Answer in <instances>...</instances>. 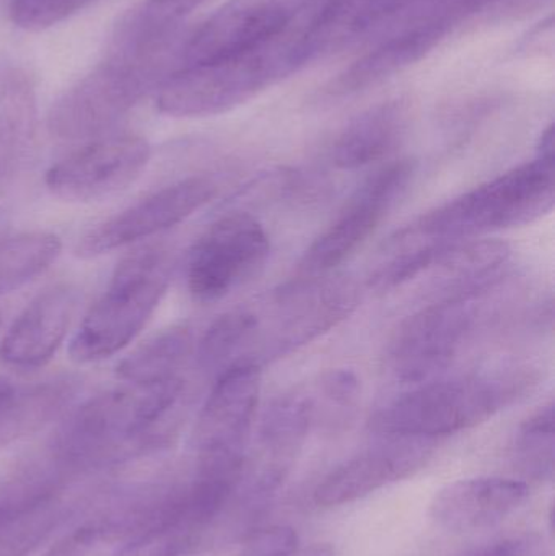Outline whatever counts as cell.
I'll return each mask as SVG.
<instances>
[{
  "label": "cell",
  "mask_w": 555,
  "mask_h": 556,
  "mask_svg": "<svg viewBox=\"0 0 555 556\" xmlns=\"http://www.w3.org/2000/svg\"><path fill=\"white\" fill-rule=\"evenodd\" d=\"M181 376L126 382L81 405L59 430L51 456L65 472L110 466L165 444L178 428Z\"/></svg>",
  "instance_id": "1"
},
{
  "label": "cell",
  "mask_w": 555,
  "mask_h": 556,
  "mask_svg": "<svg viewBox=\"0 0 555 556\" xmlns=\"http://www.w3.org/2000/svg\"><path fill=\"white\" fill-rule=\"evenodd\" d=\"M537 382L534 369L524 365L440 376L381 405L368 427L377 437L436 441L484 424L527 397Z\"/></svg>",
  "instance_id": "2"
},
{
  "label": "cell",
  "mask_w": 555,
  "mask_h": 556,
  "mask_svg": "<svg viewBox=\"0 0 555 556\" xmlns=\"http://www.w3.org/2000/svg\"><path fill=\"white\" fill-rule=\"evenodd\" d=\"M554 162L534 159L427 212L393 235L414 247L446 248L524 227L554 207Z\"/></svg>",
  "instance_id": "3"
},
{
  "label": "cell",
  "mask_w": 555,
  "mask_h": 556,
  "mask_svg": "<svg viewBox=\"0 0 555 556\" xmlns=\"http://www.w3.org/2000/svg\"><path fill=\"white\" fill-rule=\"evenodd\" d=\"M302 20L263 45L181 65L160 85L156 108L179 119L227 113L303 67Z\"/></svg>",
  "instance_id": "4"
},
{
  "label": "cell",
  "mask_w": 555,
  "mask_h": 556,
  "mask_svg": "<svg viewBox=\"0 0 555 556\" xmlns=\"http://www.w3.org/2000/svg\"><path fill=\"white\" fill-rule=\"evenodd\" d=\"M176 39L137 51H110L106 61L65 91L48 116V129L59 140L97 139L116 126L169 74Z\"/></svg>",
  "instance_id": "5"
},
{
  "label": "cell",
  "mask_w": 555,
  "mask_h": 556,
  "mask_svg": "<svg viewBox=\"0 0 555 556\" xmlns=\"http://www.w3.org/2000/svg\"><path fill=\"white\" fill-rule=\"evenodd\" d=\"M361 301L357 283L348 276L293 277L263 303L248 306L251 324L240 363L282 358L348 319Z\"/></svg>",
  "instance_id": "6"
},
{
  "label": "cell",
  "mask_w": 555,
  "mask_h": 556,
  "mask_svg": "<svg viewBox=\"0 0 555 556\" xmlns=\"http://www.w3.org/2000/svg\"><path fill=\"white\" fill-rule=\"evenodd\" d=\"M173 266L172 253L163 247H146L124 257L72 337V359L101 362L129 345L165 296Z\"/></svg>",
  "instance_id": "7"
},
{
  "label": "cell",
  "mask_w": 555,
  "mask_h": 556,
  "mask_svg": "<svg viewBox=\"0 0 555 556\" xmlns=\"http://www.w3.org/2000/svg\"><path fill=\"white\" fill-rule=\"evenodd\" d=\"M260 394L261 366L235 363L217 376L195 424V469L241 476Z\"/></svg>",
  "instance_id": "8"
},
{
  "label": "cell",
  "mask_w": 555,
  "mask_h": 556,
  "mask_svg": "<svg viewBox=\"0 0 555 556\" xmlns=\"http://www.w3.org/2000/svg\"><path fill=\"white\" fill-rule=\"evenodd\" d=\"M484 296L430 301L407 317L388 350L391 375L409 386L443 376L475 330Z\"/></svg>",
  "instance_id": "9"
},
{
  "label": "cell",
  "mask_w": 555,
  "mask_h": 556,
  "mask_svg": "<svg viewBox=\"0 0 555 556\" xmlns=\"http://www.w3.org/2000/svg\"><path fill=\"white\" fill-rule=\"evenodd\" d=\"M270 254L269 235L247 212H230L212 224L189 251L186 283L201 303H214L253 280Z\"/></svg>",
  "instance_id": "10"
},
{
  "label": "cell",
  "mask_w": 555,
  "mask_h": 556,
  "mask_svg": "<svg viewBox=\"0 0 555 556\" xmlns=\"http://www.w3.org/2000/svg\"><path fill=\"white\" fill-rule=\"evenodd\" d=\"M315 418V404L306 392L280 395L266 408L234 495L248 515H260L273 502L289 477Z\"/></svg>",
  "instance_id": "11"
},
{
  "label": "cell",
  "mask_w": 555,
  "mask_h": 556,
  "mask_svg": "<svg viewBox=\"0 0 555 556\" xmlns=\"http://www.w3.org/2000/svg\"><path fill=\"white\" fill-rule=\"evenodd\" d=\"M416 176L414 160H396L371 175L349 199L331 227L303 254L295 277L335 273L377 230L401 201Z\"/></svg>",
  "instance_id": "12"
},
{
  "label": "cell",
  "mask_w": 555,
  "mask_h": 556,
  "mask_svg": "<svg viewBox=\"0 0 555 556\" xmlns=\"http://www.w3.org/2000/svg\"><path fill=\"white\" fill-rule=\"evenodd\" d=\"M218 186L205 176H192L150 192L84 235L75 247L81 260H93L155 237L182 224L217 194Z\"/></svg>",
  "instance_id": "13"
},
{
  "label": "cell",
  "mask_w": 555,
  "mask_h": 556,
  "mask_svg": "<svg viewBox=\"0 0 555 556\" xmlns=\"http://www.w3.org/2000/svg\"><path fill=\"white\" fill-rule=\"evenodd\" d=\"M149 142L136 134L91 140L46 172L54 198L65 202L101 201L129 188L150 162Z\"/></svg>",
  "instance_id": "14"
},
{
  "label": "cell",
  "mask_w": 555,
  "mask_h": 556,
  "mask_svg": "<svg viewBox=\"0 0 555 556\" xmlns=\"http://www.w3.org/2000/svg\"><path fill=\"white\" fill-rule=\"evenodd\" d=\"M323 0H228L182 46V65L212 61L282 35Z\"/></svg>",
  "instance_id": "15"
},
{
  "label": "cell",
  "mask_w": 555,
  "mask_h": 556,
  "mask_svg": "<svg viewBox=\"0 0 555 556\" xmlns=\"http://www.w3.org/2000/svg\"><path fill=\"white\" fill-rule=\"evenodd\" d=\"M429 0H323L303 20L302 64L378 41L409 20Z\"/></svg>",
  "instance_id": "16"
},
{
  "label": "cell",
  "mask_w": 555,
  "mask_h": 556,
  "mask_svg": "<svg viewBox=\"0 0 555 556\" xmlns=\"http://www.w3.org/2000/svg\"><path fill=\"white\" fill-rule=\"evenodd\" d=\"M433 447V441L420 438L378 437L377 443L336 467L319 483L315 502L319 506L345 505L407 479L429 463Z\"/></svg>",
  "instance_id": "17"
},
{
  "label": "cell",
  "mask_w": 555,
  "mask_h": 556,
  "mask_svg": "<svg viewBox=\"0 0 555 556\" xmlns=\"http://www.w3.org/2000/svg\"><path fill=\"white\" fill-rule=\"evenodd\" d=\"M77 307V290L58 283L33 298L0 343V362L18 371H31L51 362L67 336Z\"/></svg>",
  "instance_id": "18"
},
{
  "label": "cell",
  "mask_w": 555,
  "mask_h": 556,
  "mask_svg": "<svg viewBox=\"0 0 555 556\" xmlns=\"http://www.w3.org/2000/svg\"><path fill=\"white\" fill-rule=\"evenodd\" d=\"M530 496L527 483L504 477L458 480L440 490L430 516L446 531H484L514 515Z\"/></svg>",
  "instance_id": "19"
},
{
  "label": "cell",
  "mask_w": 555,
  "mask_h": 556,
  "mask_svg": "<svg viewBox=\"0 0 555 556\" xmlns=\"http://www.w3.org/2000/svg\"><path fill=\"white\" fill-rule=\"evenodd\" d=\"M452 29L442 25L413 26L371 42L370 51L352 62L326 88L332 98L351 97L383 84L388 78L429 55Z\"/></svg>",
  "instance_id": "20"
},
{
  "label": "cell",
  "mask_w": 555,
  "mask_h": 556,
  "mask_svg": "<svg viewBox=\"0 0 555 556\" xmlns=\"http://www.w3.org/2000/svg\"><path fill=\"white\" fill-rule=\"evenodd\" d=\"M165 489L85 522L45 556H123L162 518Z\"/></svg>",
  "instance_id": "21"
},
{
  "label": "cell",
  "mask_w": 555,
  "mask_h": 556,
  "mask_svg": "<svg viewBox=\"0 0 555 556\" xmlns=\"http://www.w3.org/2000/svg\"><path fill=\"white\" fill-rule=\"evenodd\" d=\"M411 104L404 98L383 101L355 116L332 143V163L338 168H364L398 149L406 136Z\"/></svg>",
  "instance_id": "22"
},
{
  "label": "cell",
  "mask_w": 555,
  "mask_h": 556,
  "mask_svg": "<svg viewBox=\"0 0 555 556\" xmlns=\"http://www.w3.org/2000/svg\"><path fill=\"white\" fill-rule=\"evenodd\" d=\"M38 119L36 88L20 68H0V182L25 159Z\"/></svg>",
  "instance_id": "23"
},
{
  "label": "cell",
  "mask_w": 555,
  "mask_h": 556,
  "mask_svg": "<svg viewBox=\"0 0 555 556\" xmlns=\"http://www.w3.org/2000/svg\"><path fill=\"white\" fill-rule=\"evenodd\" d=\"M77 389V382L72 379H54L26 389H13L0 404V446L48 424L71 404Z\"/></svg>",
  "instance_id": "24"
},
{
  "label": "cell",
  "mask_w": 555,
  "mask_h": 556,
  "mask_svg": "<svg viewBox=\"0 0 555 556\" xmlns=\"http://www.w3.org/2000/svg\"><path fill=\"white\" fill-rule=\"evenodd\" d=\"M207 0H143L117 25L111 51H136L173 41L181 23Z\"/></svg>",
  "instance_id": "25"
},
{
  "label": "cell",
  "mask_w": 555,
  "mask_h": 556,
  "mask_svg": "<svg viewBox=\"0 0 555 556\" xmlns=\"http://www.w3.org/2000/svg\"><path fill=\"white\" fill-rule=\"evenodd\" d=\"M61 254V240L46 231L0 235V296L41 276Z\"/></svg>",
  "instance_id": "26"
},
{
  "label": "cell",
  "mask_w": 555,
  "mask_h": 556,
  "mask_svg": "<svg viewBox=\"0 0 555 556\" xmlns=\"http://www.w3.org/2000/svg\"><path fill=\"white\" fill-rule=\"evenodd\" d=\"M65 473L51 456L49 463L25 467L0 482V528L55 502Z\"/></svg>",
  "instance_id": "27"
},
{
  "label": "cell",
  "mask_w": 555,
  "mask_h": 556,
  "mask_svg": "<svg viewBox=\"0 0 555 556\" xmlns=\"http://www.w3.org/2000/svg\"><path fill=\"white\" fill-rule=\"evenodd\" d=\"M192 353V333L188 327L163 330L130 353L117 376L126 382H152L175 378Z\"/></svg>",
  "instance_id": "28"
},
{
  "label": "cell",
  "mask_w": 555,
  "mask_h": 556,
  "mask_svg": "<svg viewBox=\"0 0 555 556\" xmlns=\"http://www.w3.org/2000/svg\"><path fill=\"white\" fill-rule=\"evenodd\" d=\"M202 532L189 516L178 490L160 521L143 532L123 556H186L198 544Z\"/></svg>",
  "instance_id": "29"
},
{
  "label": "cell",
  "mask_w": 555,
  "mask_h": 556,
  "mask_svg": "<svg viewBox=\"0 0 555 556\" xmlns=\"http://www.w3.org/2000/svg\"><path fill=\"white\" fill-rule=\"evenodd\" d=\"M514 464L525 477L551 482L554 477V405L541 407L518 430Z\"/></svg>",
  "instance_id": "30"
},
{
  "label": "cell",
  "mask_w": 555,
  "mask_h": 556,
  "mask_svg": "<svg viewBox=\"0 0 555 556\" xmlns=\"http://www.w3.org/2000/svg\"><path fill=\"white\" fill-rule=\"evenodd\" d=\"M61 518L58 500H55L26 518L13 525L3 526L0 528V556L28 555L48 538L49 532L55 528Z\"/></svg>",
  "instance_id": "31"
},
{
  "label": "cell",
  "mask_w": 555,
  "mask_h": 556,
  "mask_svg": "<svg viewBox=\"0 0 555 556\" xmlns=\"http://www.w3.org/2000/svg\"><path fill=\"white\" fill-rule=\"evenodd\" d=\"M93 0H10L9 15L16 28L42 31L71 18Z\"/></svg>",
  "instance_id": "32"
},
{
  "label": "cell",
  "mask_w": 555,
  "mask_h": 556,
  "mask_svg": "<svg viewBox=\"0 0 555 556\" xmlns=\"http://www.w3.org/2000/svg\"><path fill=\"white\" fill-rule=\"evenodd\" d=\"M299 547V538L292 528L273 526L253 532L244 542L241 556H282Z\"/></svg>",
  "instance_id": "33"
},
{
  "label": "cell",
  "mask_w": 555,
  "mask_h": 556,
  "mask_svg": "<svg viewBox=\"0 0 555 556\" xmlns=\"http://www.w3.org/2000/svg\"><path fill=\"white\" fill-rule=\"evenodd\" d=\"M541 542L534 535H512L472 548L462 556H540Z\"/></svg>",
  "instance_id": "34"
},
{
  "label": "cell",
  "mask_w": 555,
  "mask_h": 556,
  "mask_svg": "<svg viewBox=\"0 0 555 556\" xmlns=\"http://www.w3.org/2000/svg\"><path fill=\"white\" fill-rule=\"evenodd\" d=\"M520 52L528 58H544L553 55L554 52V22L553 16H547L543 22L538 23L520 42Z\"/></svg>",
  "instance_id": "35"
},
{
  "label": "cell",
  "mask_w": 555,
  "mask_h": 556,
  "mask_svg": "<svg viewBox=\"0 0 555 556\" xmlns=\"http://www.w3.org/2000/svg\"><path fill=\"white\" fill-rule=\"evenodd\" d=\"M282 556H335L331 545L328 544H315L310 547L299 548L289 552V554Z\"/></svg>",
  "instance_id": "36"
},
{
  "label": "cell",
  "mask_w": 555,
  "mask_h": 556,
  "mask_svg": "<svg viewBox=\"0 0 555 556\" xmlns=\"http://www.w3.org/2000/svg\"><path fill=\"white\" fill-rule=\"evenodd\" d=\"M13 384L9 381V379L2 378L0 376V404H2L3 401H5L7 397H9L10 394L13 392Z\"/></svg>",
  "instance_id": "37"
}]
</instances>
